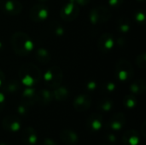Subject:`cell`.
<instances>
[{"mask_svg": "<svg viewBox=\"0 0 146 145\" xmlns=\"http://www.w3.org/2000/svg\"><path fill=\"white\" fill-rule=\"evenodd\" d=\"M35 58L40 63L47 64L51 60V54L47 49L40 47V48H38L35 51Z\"/></svg>", "mask_w": 146, "mask_h": 145, "instance_id": "cell-18", "label": "cell"}, {"mask_svg": "<svg viewBox=\"0 0 146 145\" xmlns=\"http://www.w3.org/2000/svg\"><path fill=\"white\" fill-rule=\"evenodd\" d=\"M111 17V12L105 6H98L90 10L89 20L92 24L98 25L107 22Z\"/></svg>", "mask_w": 146, "mask_h": 145, "instance_id": "cell-5", "label": "cell"}, {"mask_svg": "<svg viewBox=\"0 0 146 145\" xmlns=\"http://www.w3.org/2000/svg\"><path fill=\"white\" fill-rule=\"evenodd\" d=\"M108 139H109V141L111 142V143H115V142H116V138H115V136L113 135V134H110V135L108 136Z\"/></svg>", "mask_w": 146, "mask_h": 145, "instance_id": "cell-39", "label": "cell"}, {"mask_svg": "<svg viewBox=\"0 0 146 145\" xmlns=\"http://www.w3.org/2000/svg\"><path fill=\"white\" fill-rule=\"evenodd\" d=\"M0 145H7V144H3V143H1Z\"/></svg>", "mask_w": 146, "mask_h": 145, "instance_id": "cell-42", "label": "cell"}, {"mask_svg": "<svg viewBox=\"0 0 146 145\" xmlns=\"http://www.w3.org/2000/svg\"><path fill=\"white\" fill-rule=\"evenodd\" d=\"M36 98H37V91L31 87L26 88L21 95L22 103L26 104L27 106H32L34 103H36Z\"/></svg>", "mask_w": 146, "mask_h": 145, "instance_id": "cell-14", "label": "cell"}, {"mask_svg": "<svg viewBox=\"0 0 146 145\" xmlns=\"http://www.w3.org/2000/svg\"><path fill=\"white\" fill-rule=\"evenodd\" d=\"M27 107H28V106H27L26 104H24V103H21L18 106V108H17L18 113H19L20 115H26V113L27 112Z\"/></svg>", "mask_w": 146, "mask_h": 145, "instance_id": "cell-32", "label": "cell"}, {"mask_svg": "<svg viewBox=\"0 0 146 145\" xmlns=\"http://www.w3.org/2000/svg\"><path fill=\"white\" fill-rule=\"evenodd\" d=\"M134 74L133 67L126 59H120L115 65V75L119 81L127 82L133 79Z\"/></svg>", "mask_w": 146, "mask_h": 145, "instance_id": "cell-4", "label": "cell"}, {"mask_svg": "<svg viewBox=\"0 0 146 145\" xmlns=\"http://www.w3.org/2000/svg\"><path fill=\"white\" fill-rule=\"evenodd\" d=\"M4 105H5V97L4 94L2 91H0V112L3 110Z\"/></svg>", "mask_w": 146, "mask_h": 145, "instance_id": "cell-34", "label": "cell"}, {"mask_svg": "<svg viewBox=\"0 0 146 145\" xmlns=\"http://www.w3.org/2000/svg\"><path fill=\"white\" fill-rule=\"evenodd\" d=\"M0 8L7 15H17L22 10V4L17 0H3L0 3Z\"/></svg>", "mask_w": 146, "mask_h": 145, "instance_id": "cell-8", "label": "cell"}, {"mask_svg": "<svg viewBox=\"0 0 146 145\" xmlns=\"http://www.w3.org/2000/svg\"><path fill=\"white\" fill-rule=\"evenodd\" d=\"M92 98L86 94H80L74 100V108L78 112H84L90 109Z\"/></svg>", "mask_w": 146, "mask_h": 145, "instance_id": "cell-10", "label": "cell"}, {"mask_svg": "<svg viewBox=\"0 0 146 145\" xmlns=\"http://www.w3.org/2000/svg\"><path fill=\"white\" fill-rule=\"evenodd\" d=\"M117 30L121 32V33H127L130 31L131 29V21H129L128 18L127 17H121L118 19L117 23Z\"/></svg>", "mask_w": 146, "mask_h": 145, "instance_id": "cell-23", "label": "cell"}, {"mask_svg": "<svg viewBox=\"0 0 146 145\" xmlns=\"http://www.w3.org/2000/svg\"><path fill=\"white\" fill-rule=\"evenodd\" d=\"M136 64L138 67H139L142 69H145L146 68V54L144 52L140 55H139L136 58Z\"/></svg>", "mask_w": 146, "mask_h": 145, "instance_id": "cell-27", "label": "cell"}, {"mask_svg": "<svg viewBox=\"0 0 146 145\" xmlns=\"http://www.w3.org/2000/svg\"><path fill=\"white\" fill-rule=\"evenodd\" d=\"M23 141L27 144H34L37 142L38 137L35 130L33 127H26L22 132Z\"/></svg>", "mask_w": 146, "mask_h": 145, "instance_id": "cell-19", "label": "cell"}, {"mask_svg": "<svg viewBox=\"0 0 146 145\" xmlns=\"http://www.w3.org/2000/svg\"><path fill=\"white\" fill-rule=\"evenodd\" d=\"M127 122L125 115L122 112H118L113 115L110 121V126L113 130H121Z\"/></svg>", "mask_w": 146, "mask_h": 145, "instance_id": "cell-16", "label": "cell"}, {"mask_svg": "<svg viewBox=\"0 0 146 145\" xmlns=\"http://www.w3.org/2000/svg\"><path fill=\"white\" fill-rule=\"evenodd\" d=\"M5 74H4V73L0 69V88H2L3 87V85H4V83H5Z\"/></svg>", "mask_w": 146, "mask_h": 145, "instance_id": "cell-36", "label": "cell"}, {"mask_svg": "<svg viewBox=\"0 0 146 145\" xmlns=\"http://www.w3.org/2000/svg\"><path fill=\"white\" fill-rule=\"evenodd\" d=\"M116 44H117V45L120 46V47L125 46L126 44H127V39H126V38H125V37H120V38H118V39H117V41H116Z\"/></svg>", "mask_w": 146, "mask_h": 145, "instance_id": "cell-35", "label": "cell"}, {"mask_svg": "<svg viewBox=\"0 0 146 145\" xmlns=\"http://www.w3.org/2000/svg\"><path fill=\"white\" fill-rule=\"evenodd\" d=\"M2 89L3 92L15 93L20 90V82L16 79H10L9 81H5Z\"/></svg>", "mask_w": 146, "mask_h": 145, "instance_id": "cell-21", "label": "cell"}, {"mask_svg": "<svg viewBox=\"0 0 146 145\" xmlns=\"http://www.w3.org/2000/svg\"><path fill=\"white\" fill-rule=\"evenodd\" d=\"M115 88H116L115 84L113 82H110V81H107V82L104 83V85H103V90L107 92H112L115 90Z\"/></svg>", "mask_w": 146, "mask_h": 145, "instance_id": "cell-29", "label": "cell"}, {"mask_svg": "<svg viewBox=\"0 0 146 145\" xmlns=\"http://www.w3.org/2000/svg\"><path fill=\"white\" fill-rule=\"evenodd\" d=\"M3 49V44L2 41H0V50H2Z\"/></svg>", "mask_w": 146, "mask_h": 145, "instance_id": "cell-40", "label": "cell"}, {"mask_svg": "<svg viewBox=\"0 0 146 145\" xmlns=\"http://www.w3.org/2000/svg\"><path fill=\"white\" fill-rule=\"evenodd\" d=\"M113 106H114V102L109 98H104V99L100 100L98 103V107L100 110L105 111V112L111 110Z\"/></svg>", "mask_w": 146, "mask_h": 145, "instance_id": "cell-25", "label": "cell"}, {"mask_svg": "<svg viewBox=\"0 0 146 145\" xmlns=\"http://www.w3.org/2000/svg\"><path fill=\"white\" fill-rule=\"evenodd\" d=\"M115 39H114V36L111 33L106 32L102 34L99 38H98V46L99 50L103 51V52H108L110 51L115 45Z\"/></svg>", "mask_w": 146, "mask_h": 145, "instance_id": "cell-9", "label": "cell"}, {"mask_svg": "<svg viewBox=\"0 0 146 145\" xmlns=\"http://www.w3.org/2000/svg\"><path fill=\"white\" fill-rule=\"evenodd\" d=\"M139 140V132L135 130H128L122 136V142L124 145H138Z\"/></svg>", "mask_w": 146, "mask_h": 145, "instance_id": "cell-17", "label": "cell"}, {"mask_svg": "<svg viewBox=\"0 0 146 145\" xmlns=\"http://www.w3.org/2000/svg\"><path fill=\"white\" fill-rule=\"evenodd\" d=\"M53 93V97L56 101H65L68 96H69V91L68 90L64 87V86H58L55 88V90L52 91Z\"/></svg>", "mask_w": 146, "mask_h": 145, "instance_id": "cell-22", "label": "cell"}, {"mask_svg": "<svg viewBox=\"0 0 146 145\" xmlns=\"http://www.w3.org/2000/svg\"><path fill=\"white\" fill-rule=\"evenodd\" d=\"M49 13V9L45 5L38 3L30 9L29 17L34 22H42L48 18Z\"/></svg>", "mask_w": 146, "mask_h": 145, "instance_id": "cell-7", "label": "cell"}, {"mask_svg": "<svg viewBox=\"0 0 146 145\" xmlns=\"http://www.w3.org/2000/svg\"><path fill=\"white\" fill-rule=\"evenodd\" d=\"M145 126H146V123L145 121L142 124V126H141V131H140V133L142 134V136L144 137V138H145Z\"/></svg>", "mask_w": 146, "mask_h": 145, "instance_id": "cell-38", "label": "cell"}, {"mask_svg": "<svg viewBox=\"0 0 146 145\" xmlns=\"http://www.w3.org/2000/svg\"><path fill=\"white\" fill-rule=\"evenodd\" d=\"M73 3H74L75 4H77L79 7L80 6H85V5H87L91 0H69Z\"/></svg>", "mask_w": 146, "mask_h": 145, "instance_id": "cell-33", "label": "cell"}, {"mask_svg": "<svg viewBox=\"0 0 146 145\" xmlns=\"http://www.w3.org/2000/svg\"><path fill=\"white\" fill-rule=\"evenodd\" d=\"M123 1L124 0H108V3L110 7L113 9H117L123 3Z\"/></svg>", "mask_w": 146, "mask_h": 145, "instance_id": "cell-31", "label": "cell"}, {"mask_svg": "<svg viewBox=\"0 0 146 145\" xmlns=\"http://www.w3.org/2000/svg\"><path fill=\"white\" fill-rule=\"evenodd\" d=\"M54 99L53 97V93L48 89H41L38 91H37V98H36V103L42 106H45L50 104L52 100Z\"/></svg>", "mask_w": 146, "mask_h": 145, "instance_id": "cell-15", "label": "cell"}, {"mask_svg": "<svg viewBox=\"0 0 146 145\" xmlns=\"http://www.w3.org/2000/svg\"><path fill=\"white\" fill-rule=\"evenodd\" d=\"M86 126L92 131H98L103 127V116L99 114H92L87 121Z\"/></svg>", "mask_w": 146, "mask_h": 145, "instance_id": "cell-13", "label": "cell"}, {"mask_svg": "<svg viewBox=\"0 0 146 145\" xmlns=\"http://www.w3.org/2000/svg\"><path fill=\"white\" fill-rule=\"evenodd\" d=\"M146 90L145 81L142 79L133 81L130 85V91L133 95H139L145 93Z\"/></svg>", "mask_w": 146, "mask_h": 145, "instance_id": "cell-20", "label": "cell"}, {"mask_svg": "<svg viewBox=\"0 0 146 145\" xmlns=\"http://www.w3.org/2000/svg\"><path fill=\"white\" fill-rule=\"evenodd\" d=\"M134 19L135 21L139 23V24H144L145 23V15L143 11H137L135 14H134Z\"/></svg>", "mask_w": 146, "mask_h": 145, "instance_id": "cell-28", "label": "cell"}, {"mask_svg": "<svg viewBox=\"0 0 146 145\" xmlns=\"http://www.w3.org/2000/svg\"><path fill=\"white\" fill-rule=\"evenodd\" d=\"M63 79V72L58 66H52L44 73V82L49 88L55 89L61 85Z\"/></svg>", "mask_w": 146, "mask_h": 145, "instance_id": "cell-3", "label": "cell"}, {"mask_svg": "<svg viewBox=\"0 0 146 145\" xmlns=\"http://www.w3.org/2000/svg\"><path fill=\"white\" fill-rule=\"evenodd\" d=\"M42 145H57L56 143L53 140V139H50V138H46L43 141Z\"/></svg>", "mask_w": 146, "mask_h": 145, "instance_id": "cell-37", "label": "cell"}, {"mask_svg": "<svg viewBox=\"0 0 146 145\" xmlns=\"http://www.w3.org/2000/svg\"><path fill=\"white\" fill-rule=\"evenodd\" d=\"M98 87V83L94 80H90L86 84V88L89 91H93L97 89Z\"/></svg>", "mask_w": 146, "mask_h": 145, "instance_id": "cell-30", "label": "cell"}, {"mask_svg": "<svg viewBox=\"0 0 146 145\" xmlns=\"http://www.w3.org/2000/svg\"><path fill=\"white\" fill-rule=\"evenodd\" d=\"M80 14V8L74 3L68 1L60 10V16L65 21H74Z\"/></svg>", "mask_w": 146, "mask_h": 145, "instance_id": "cell-6", "label": "cell"}, {"mask_svg": "<svg viewBox=\"0 0 146 145\" xmlns=\"http://www.w3.org/2000/svg\"><path fill=\"white\" fill-rule=\"evenodd\" d=\"M137 1H139V2H144L145 0H137Z\"/></svg>", "mask_w": 146, "mask_h": 145, "instance_id": "cell-43", "label": "cell"}, {"mask_svg": "<svg viewBox=\"0 0 146 145\" xmlns=\"http://www.w3.org/2000/svg\"><path fill=\"white\" fill-rule=\"evenodd\" d=\"M123 104L127 109H133L137 104V98L133 94L127 95L123 99Z\"/></svg>", "mask_w": 146, "mask_h": 145, "instance_id": "cell-26", "label": "cell"}, {"mask_svg": "<svg viewBox=\"0 0 146 145\" xmlns=\"http://www.w3.org/2000/svg\"><path fill=\"white\" fill-rule=\"evenodd\" d=\"M11 46L16 55L20 56H27L33 50L34 44L27 33L17 32L11 37Z\"/></svg>", "mask_w": 146, "mask_h": 145, "instance_id": "cell-1", "label": "cell"}, {"mask_svg": "<svg viewBox=\"0 0 146 145\" xmlns=\"http://www.w3.org/2000/svg\"><path fill=\"white\" fill-rule=\"evenodd\" d=\"M3 128L8 132H16L21 128V122L15 115H8L2 121Z\"/></svg>", "mask_w": 146, "mask_h": 145, "instance_id": "cell-11", "label": "cell"}, {"mask_svg": "<svg viewBox=\"0 0 146 145\" xmlns=\"http://www.w3.org/2000/svg\"><path fill=\"white\" fill-rule=\"evenodd\" d=\"M18 76L24 85L31 87L39 82L41 79V71L38 67L33 63H25L20 67Z\"/></svg>", "mask_w": 146, "mask_h": 145, "instance_id": "cell-2", "label": "cell"}, {"mask_svg": "<svg viewBox=\"0 0 146 145\" xmlns=\"http://www.w3.org/2000/svg\"><path fill=\"white\" fill-rule=\"evenodd\" d=\"M60 139L63 144L67 145H74L79 141L76 132L69 129H64L60 132Z\"/></svg>", "mask_w": 146, "mask_h": 145, "instance_id": "cell-12", "label": "cell"}, {"mask_svg": "<svg viewBox=\"0 0 146 145\" xmlns=\"http://www.w3.org/2000/svg\"><path fill=\"white\" fill-rule=\"evenodd\" d=\"M38 1H39V2H46L47 0H38Z\"/></svg>", "mask_w": 146, "mask_h": 145, "instance_id": "cell-41", "label": "cell"}, {"mask_svg": "<svg viewBox=\"0 0 146 145\" xmlns=\"http://www.w3.org/2000/svg\"><path fill=\"white\" fill-rule=\"evenodd\" d=\"M50 30L56 37H62L65 33V29L62 25L56 21H52L50 23Z\"/></svg>", "mask_w": 146, "mask_h": 145, "instance_id": "cell-24", "label": "cell"}, {"mask_svg": "<svg viewBox=\"0 0 146 145\" xmlns=\"http://www.w3.org/2000/svg\"><path fill=\"white\" fill-rule=\"evenodd\" d=\"M103 145H106V144H103Z\"/></svg>", "mask_w": 146, "mask_h": 145, "instance_id": "cell-44", "label": "cell"}]
</instances>
